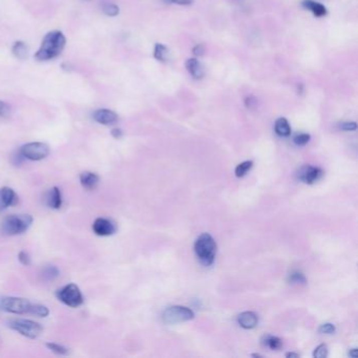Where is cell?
<instances>
[{"mask_svg": "<svg viewBox=\"0 0 358 358\" xmlns=\"http://www.w3.org/2000/svg\"><path fill=\"white\" fill-rule=\"evenodd\" d=\"M65 42L66 39L62 32H50L42 40L39 50L35 54V58L38 61H48L58 57L65 47Z\"/></svg>", "mask_w": 358, "mask_h": 358, "instance_id": "6da1fadb", "label": "cell"}, {"mask_svg": "<svg viewBox=\"0 0 358 358\" xmlns=\"http://www.w3.org/2000/svg\"><path fill=\"white\" fill-rule=\"evenodd\" d=\"M195 251L201 263L204 266H210L216 259L217 243L209 233H203L195 243Z\"/></svg>", "mask_w": 358, "mask_h": 358, "instance_id": "7a4b0ae2", "label": "cell"}, {"mask_svg": "<svg viewBox=\"0 0 358 358\" xmlns=\"http://www.w3.org/2000/svg\"><path fill=\"white\" fill-rule=\"evenodd\" d=\"M32 223L33 217L31 215H12L4 220L2 228L7 236H17L26 232Z\"/></svg>", "mask_w": 358, "mask_h": 358, "instance_id": "3957f363", "label": "cell"}, {"mask_svg": "<svg viewBox=\"0 0 358 358\" xmlns=\"http://www.w3.org/2000/svg\"><path fill=\"white\" fill-rule=\"evenodd\" d=\"M8 323L11 329L17 331L21 335L31 339L37 338L43 331L40 323L31 319H13L10 320Z\"/></svg>", "mask_w": 358, "mask_h": 358, "instance_id": "277c9868", "label": "cell"}, {"mask_svg": "<svg viewBox=\"0 0 358 358\" xmlns=\"http://www.w3.org/2000/svg\"><path fill=\"white\" fill-rule=\"evenodd\" d=\"M57 297L61 303L72 308L80 307L84 303L81 291L75 284H69L59 289L57 291Z\"/></svg>", "mask_w": 358, "mask_h": 358, "instance_id": "5b68a950", "label": "cell"}, {"mask_svg": "<svg viewBox=\"0 0 358 358\" xmlns=\"http://www.w3.org/2000/svg\"><path fill=\"white\" fill-rule=\"evenodd\" d=\"M195 317V313L192 309L183 306H172L166 309L163 313V320L168 324H175L188 321Z\"/></svg>", "mask_w": 358, "mask_h": 358, "instance_id": "8992f818", "label": "cell"}, {"mask_svg": "<svg viewBox=\"0 0 358 358\" xmlns=\"http://www.w3.org/2000/svg\"><path fill=\"white\" fill-rule=\"evenodd\" d=\"M32 304L30 300L22 297L9 296L4 297L0 300V308L8 313H13V314H26L30 313Z\"/></svg>", "mask_w": 358, "mask_h": 358, "instance_id": "52a82bcc", "label": "cell"}, {"mask_svg": "<svg viewBox=\"0 0 358 358\" xmlns=\"http://www.w3.org/2000/svg\"><path fill=\"white\" fill-rule=\"evenodd\" d=\"M20 154L25 159L31 161H41L46 159L50 153V147L46 143L41 142H32L24 145L20 148Z\"/></svg>", "mask_w": 358, "mask_h": 358, "instance_id": "ba28073f", "label": "cell"}, {"mask_svg": "<svg viewBox=\"0 0 358 358\" xmlns=\"http://www.w3.org/2000/svg\"><path fill=\"white\" fill-rule=\"evenodd\" d=\"M323 175V171L319 167H315L312 165H304L300 167V169L297 172L298 180L305 184H314L319 181Z\"/></svg>", "mask_w": 358, "mask_h": 358, "instance_id": "9c48e42d", "label": "cell"}, {"mask_svg": "<svg viewBox=\"0 0 358 358\" xmlns=\"http://www.w3.org/2000/svg\"><path fill=\"white\" fill-rule=\"evenodd\" d=\"M116 224L105 218H98L93 224V231L99 237H109L116 232Z\"/></svg>", "mask_w": 358, "mask_h": 358, "instance_id": "30bf717a", "label": "cell"}, {"mask_svg": "<svg viewBox=\"0 0 358 358\" xmlns=\"http://www.w3.org/2000/svg\"><path fill=\"white\" fill-rule=\"evenodd\" d=\"M93 118L96 122L102 125H114L119 120V117L115 111L107 108L97 109L93 115Z\"/></svg>", "mask_w": 358, "mask_h": 358, "instance_id": "8fae6325", "label": "cell"}, {"mask_svg": "<svg viewBox=\"0 0 358 358\" xmlns=\"http://www.w3.org/2000/svg\"><path fill=\"white\" fill-rule=\"evenodd\" d=\"M18 203V196L12 188L3 187L0 189V211Z\"/></svg>", "mask_w": 358, "mask_h": 358, "instance_id": "7c38bea8", "label": "cell"}, {"mask_svg": "<svg viewBox=\"0 0 358 358\" xmlns=\"http://www.w3.org/2000/svg\"><path fill=\"white\" fill-rule=\"evenodd\" d=\"M185 68L187 72L193 76L194 79H202L205 76V71L203 64L201 63L197 58H189L185 62Z\"/></svg>", "mask_w": 358, "mask_h": 358, "instance_id": "4fadbf2b", "label": "cell"}, {"mask_svg": "<svg viewBox=\"0 0 358 358\" xmlns=\"http://www.w3.org/2000/svg\"><path fill=\"white\" fill-rule=\"evenodd\" d=\"M238 322L240 326L246 330L253 329L257 326V322H259V318L255 313L251 311H246L241 313L238 316Z\"/></svg>", "mask_w": 358, "mask_h": 358, "instance_id": "5bb4252c", "label": "cell"}, {"mask_svg": "<svg viewBox=\"0 0 358 358\" xmlns=\"http://www.w3.org/2000/svg\"><path fill=\"white\" fill-rule=\"evenodd\" d=\"M47 205L52 209H60L62 206V194L58 187H53L49 190L46 197Z\"/></svg>", "mask_w": 358, "mask_h": 358, "instance_id": "9a60e30c", "label": "cell"}, {"mask_svg": "<svg viewBox=\"0 0 358 358\" xmlns=\"http://www.w3.org/2000/svg\"><path fill=\"white\" fill-rule=\"evenodd\" d=\"M301 6H303V8H305L306 10L310 11L313 15L318 18L324 17L328 14L327 8L319 3L314 2V0H303Z\"/></svg>", "mask_w": 358, "mask_h": 358, "instance_id": "2e32d148", "label": "cell"}, {"mask_svg": "<svg viewBox=\"0 0 358 358\" xmlns=\"http://www.w3.org/2000/svg\"><path fill=\"white\" fill-rule=\"evenodd\" d=\"M99 175L92 171H84L80 174V183L86 190H95L99 184Z\"/></svg>", "mask_w": 358, "mask_h": 358, "instance_id": "e0dca14e", "label": "cell"}, {"mask_svg": "<svg viewBox=\"0 0 358 358\" xmlns=\"http://www.w3.org/2000/svg\"><path fill=\"white\" fill-rule=\"evenodd\" d=\"M274 129L279 137H289L291 135V127L286 118H278L275 121Z\"/></svg>", "mask_w": 358, "mask_h": 358, "instance_id": "ac0fdd59", "label": "cell"}, {"mask_svg": "<svg viewBox=\"0 0 358 358\" xmlns=\"http://www.w3.org/2000/svg\"><path fill=\"white\" fill-rule=\"evenodd\" d=\"M169 50L167 49V47L163 46L162 43H156L154 46L153 50V57L155 60H158L160 62H166L169 60Z\"/></svg>", "mask_w": 358, "mask_h": 358, "instance_id": "d6986e66", "label": "cell"}, {"mask_svg": "<svg viewBox=\"0 0 358 358\" xmlns=\"http://www.w3.org/2000/svg\"><path fill=\"white\" fill-rule=\"evenodd\" d=\"M263 343L265 346L271 350H279L283 346L282 339L276 336H272V335H267V336H265L263 339Z\"/></svg>", "mask_w": 358, "mask_h": 358, "instance_id": "ffe728a7", "label": "cell"}, {"mask_svg": "<svg viewBox=\"0 0 358 358\" xmlns=\"http://www.w3.org/2000/svg\"><path fill=\"white\" fill-rule=\"evenodd\" d=\"M13 54L15 55V57H17L18 59H21V60H24L27 58V56H28V47H27V44L25 42H22V41H17L15 42V44L13 46Z\"/></svg>", "mask_w": 358, "mask_h": 358, "instance_id": "44dd1931", "label": "cell"}, {"mask_svg": "<svg viewBox=\"0 0 358 358\" xmlns=\"http://www.w3.org/2000/svg\"><path fill=\"white\" fill-rule=\"evenodd\" d=\"M289 283L293 285H306L307 278L300 271H293L289 275Z\"/></svg>", "mask_w": 358, "mask_h": 358, "instance_id": "7402d4cb", "label": "cell"}, {"mask_svg": "<svg viewBox=\"0 0 358 358\" xmlns=\"http://www.w3.org/2000/svg\"><path fill=\"white\" fill-rule=\"evenodd\" d=\"M252 166H253V162L252 161H245L241 164H239L237 166V168H236V175L238 177H243L245 176L246 174H247V172L252 168Z\"/></svg>", "mask_w": 358, "mask_h": 358, "instance_id": "603a6c76", "label": "cell"}, {"mask_svg": "<svg viewBox=\"0 0 358 358\" xmlns=\"http://www.w3.org/2000/svg\"><path fill=\"white\" fill-rule=\"evenodd\" d=\"M30 313H31V314H34V315L39 316V317H47V316L49 315L50 311H49V309H48L46 306H42V305H33V304H32Z\"/></svg>", "mask_w": 358, "mask_h": 358, "instance_id": "cb8c5ba5", "label": "cell"}, {"mask_svg": "<svg viewBox=\"0 0 358 358\" xmlns=\"http://www.w3.org/2000/svg\"><path fill=\"white\" fill-rule=\"evenodd\" d=\"M47 348L51 350L52 352L58 354V355H68L69 354V349L65 348V346L56 343V342H48Z\"/></svg>", "mask_w": 358, "mask_h": 358, "instance_id": "d4e9b609", "label": "cell"}, {"mask_svg": "<svg viewBox=\"0 0 358 358\" xmlns=\"http://www.w3.org/2000/svg\"><path fill=\"white\" fill-rule=\"evenodd\" d=\"M60 274L58 268L55 266H48L44 268L43 270V277L48 279V281H51V279H55L56 277H58Z\"/></svg>", "mask_w": 358, "mask_h": 358, "instance_id": "484cf974", "label": "cell"}, {"mask_svg": "<svg viewBox=\"0 0 358 358\" xmlns=\"http://www.w3.org/2000/svg\"><path fill=\"white\" fill-rule=\"evenodd\" d=\"M103 10V13L107 16H110V17H115L119 14L120 12V10H119V7L114 5V4H105L102 8Z\"/></svg>", "mask_w": 358, "mask_h": 358, "instance_id": "4316f807", "label": "cell"}, {"mask_svg": "<svg viewBox=\"0 0 358 358\" xmlns=\"http://www.w3.org/2000/svg\"><path fill=\"white\" fill-rule=\"evenodd\" d=\"M310 139H311V137L309 133L303 132V133H297V135L293 138V142L296 145H298V146H304V145L309 143Z\"/></svg>", "mask_w": 358, "mask_h": 358, "instance_id": "83f0119b", "label": "cell"}, {"mask_svg": "<svg viewBox=\"0 0 358 358\" xmlns=\"http://www.w3.org/2000/svg\"><path fill=\"white\" fill-rule=\"evenodd\" d=\"M327 355H328V346L324 343H321L318 346H316L314 353H313V356L315 358H324L327 357Z\"/></svg>", "mask_w": 358, "mask_h": 358, "instance_id": "f1b7e54d", "label": "cell"}, {"mask_svg": "<svg viewBox=\"0 0 358 358\" xmlns=\"http://www.w3.org/2000/svg\"><path fill=\"white\" fill-rule=\"evenodd\" d=\"M335 331H336V328H335V326L333 323H330V322L323 323L318 328V332L321 333V334L330 335V334H334Z\"/></svg>", "mask_w": 358, "mask_h": 358, "instance_id": "f546056e", "label": "cell"}, {"mask_svg": "<svg viewBox=\"0 0 358 358\" xmlns=\"http://www.w3.org/2000/svg\"><path fill=\"white\" fill-rule=\"evenodd\" d=\"M338 127L343 131H354L357 128V124L355 122H341Z\"/></svg>", "mask_w": 358, "mask_h": 358, "instance_id": "4dcf8cb0", "label": "cell"}, {"mask_svg": "<svg viewBox=\"0 0 358 358\" xmlns=\"http://www.w3.org/2000/svg\"><path fill=\"white\" fill-rule=\"evenodd\" d=\"M18 260L19 262L24 266H30L31 265V257L30 254L26 251H20L18 254Z\"/></svg>", "mask_w": 358, "mask_h": 358, "instance_id": "1f68e13d", "label": "cell"}, {"mask_svg": "<svg viewBox=\"0 0 358 358\" xmlns=\"http://www.w3.org/2000/svg\"><path fill=\"white\" fill-rule=\"evenodd\" d=\"M205 47L203 44H197V46L193 49V54L196 56V57H202V56L205 55Z\"/></svg>", "mask_w": 358, "mask_h": 358, "instance_id": "d6a6232c", "label": "cell"}, {"mask_svg": "<svg viewBox=\"0 0 358 358\" xmlns=\"http://www.w3.org/2000/svg\"><path fill=\"white\" fill-rule=\"evenodd\" d=\"M167 4H175L178 6H189L194 3V0H162Z\"/></svg>", "mask_w": 358, "mask_h": 358, "instance_id": "836d02e7", "label": "cell"}, {"mask_svg": "<svg viewBox=\"0 0 358 358\" xmlns=\"http://www.w3.org/2000/svg\"><path fill=\"white\" fill-rule=\"evenodd\" d=\"M10 113V106L4 101H0V117H6Z\"/></svg>", "mask_w": 358, "mask_h": 358, "instance_id": "e575fe53", "label": "cell"}, {"mask_svg": "<svg viewBox=\"0 0 358 358\" xmlns=\"http://www.w3.org/2000/svg\"><path fill=\"white\" fill-rule=\"evenodd\" d=\"M245 105L247 106L248 108H252L256 105V99L253 97V96H249L246 98L245 100Z\"/></svg>", "mask_w": 358, "mask_h": 358, "instance_id": "d590c367", "label": "cell"}, {"mask_svg": "<svg viewBox=\"0 0 358 358\" xmlns=\"http://www.w3.org/2000/svg\"><path fill=\"white\" fill-rule=\"evenodd\" d=\"M111 136L116 139H119L123 136V131L120 128H114L113 130H111Z\"/></svg>", "mask_w": 358, "mask_h": 358, "instance_id": "8d00e7d4", "label": "cell"}, {"mask_svg": "<svg viewBox=\"0 0 358 358\" xmlns=\"http://www.w3.org/2000/svg\"><path fill=\"white\" fill-rule=\"evenodd\" d=\"M286 357H288V358H298V357H299V354L293 353V352H290V353H287V354H286Z\"/></svg>", "mask_w": 358, "mask_h": 358, "instance_id": "74e56055", "label": "cell"}, {"mask_svg": "<svg viewBox=\"0 0 358 358\" xmlns=\"http://www.w3.org/2000/svg\"><path fill=\"white\" fill-rule=\"evenodd\" d=\"M349 355H350L351 357H353V358H356V357H357V349H352V350L350 351Z\"/></svg>", "mask_w": 358, "mask_h": 358, "instance_id": "f35d334b", "label": "cell"}, {"mask_svg": "<svg viewBox=\"0 0 358 358\" xmlns=\"http://www.w3.org/2000/svg\"><path fill=\"white\" fill-rule=\"evenodd\" d=\"M251 356H253V357H262V355H260V354H252Z\"/></svg>", "mask_w": 358, "mask_h": 358, "instance_id": "ab89813d", "label": "cell"}, {"mask_svg": "<svg viewBox=\"0 0 358 358\" xmlns=\"http://www.w3.org/2000/svg\"><path fill=\"white\" fill-rule=\"evenodd\" d=\"M85 2H89V0H85Z\"/></svg>", "mask_w": 358, "mask_h": 358, "instance_id": "60d3db41", "label": "cell"}]
</instances>
